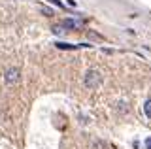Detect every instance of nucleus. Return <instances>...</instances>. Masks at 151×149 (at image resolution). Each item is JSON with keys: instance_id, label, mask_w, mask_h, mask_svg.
I'll return each mask as SVG.
<instances>
[{"instance_id": "f257e3e1", "label": "nucleus", "mask_w": 151, "mask_h": 149, "mask_svg": "<svg viewBox=\"0 0 151 149\" xmlns=\"http://www.w3.org/2000/svg\"><path fill=\"white\" fill-rule=\"evenodd\" d=\"M100 74L96 72V70H89L87 72V76H85V85L89 87V89H94V87L98 85V83H100Z\"/></svg>"}, {"instance_id": "f03ea898", "label": "nucleus", "mask_w": 151, "mask_h": 149, "mask_svg": "<svg viewBox=\"0 0 151 149\" xmlns=\"http://www.w3.org/2000/svg\"><path fill=\"white\" fill-rule=\"evenodd\" d=\"M19 74H21V72H19L17 68H9L8 72H6V81H8V83L17 81V80H19Z\"/></svg>"}, {"instance_id": "7ed1b4c3", "label": "nucleus", "mask_w": 151, "mask_h": 149, "mask_svg": "<svg viewBox=\"0 0 151 149\" xmlns=\"http://www.w3.org/2000/svg\"><path fill=\"white\" fill-rule=\"evenodd\" d=\"M81 25L79 21H76V19H66L64 23H63V27L64 29H78V27Z\"/></svg>"}, {"instance_id": "20e7f679", "label": "nucleus", "mask_w": 151, "mask_h": 149, "mask_svg": "<svg viewBox=\"0 0 151 149\" xmlns=\"http://www.w3.org/2000/svg\"><path fill=\"white\" fill-rule=\"evenodd\" d=\"M144 111H145V115H147V117H151V100H147L144 104Z\"/></svg>"}, {"instance_id": "39448f33", "label": "nucleus", "mask_w": 151, "mask_h": 149, "mask_svg": "<svg viewBox=\"0 0 151 149\" xmlns=\"http://www.w3.org/2000/svg\"><path fill=\"white\" fill-rule=\"evenodd\" d=\"M59 49H76L78 45H70V44H55Z\"/></svg>"}, {"instance_id": "423d86ee", "label": "nucleus", "mask_w": 151, "mask_h": 149, "mask_svg": "<svg viewBox=\"0 0 151 149\" xmlns=\"http://www.w3.org/2000/svg\"><path fill=\"white\" fill-rule=\"evenodd\" d=\"M49 2H51V4H55L57 8H64V4L60 2V0H49Z\"/></svg>"}, {"instance_id": "0eeeda50", "label": "nucleus", "mask_w": 151, "mask_h": 149, "mask_svg": "<svg viewBox=\"0 0 151 149\" xmlns=\"http://www.w3.org/2000/svg\"><path fill=\"white\" fill-rule=\"evenodd\" d=\"M145 149H151V136L145 138Z\"/></svg>"}]
</instances>
